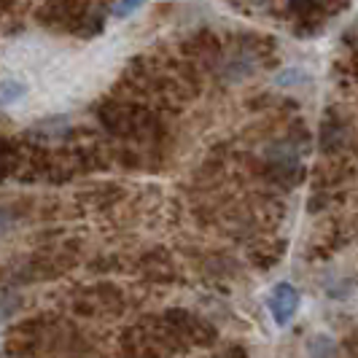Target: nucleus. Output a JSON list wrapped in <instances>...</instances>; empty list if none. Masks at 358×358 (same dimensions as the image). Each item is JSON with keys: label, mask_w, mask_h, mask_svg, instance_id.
Returning a JSON list of instances; mask_svg holds the SVG:
<instances>
[{"label": "nucleus", "mask_w": 358, "mask_h": 358, "mask_svg": "<svg viewBox=\"0 0 358 358\" xmlns=\"http://www.w3.org/2000/svg\"><path fill=\"white\" fill-rule=\"evenodd\" d=\"M299 305H302L299 288L291 286V283H278L267 296V307L278 326H288L294 321V315L299 313Z\"/></svg>", "instance_id": "1"}, {"label": "nucleus", "mask_w": 358, "mask_h": 358, "mask_svg": "<svg viewBox=\"0 0 358 358\" xmlns=\"http://www.w3.org/2000/svg\"><path fill=\"white\" fill-rule=\"evenodd\" d=\"M27 87L17 81V78H6L0 81V106H8V103H17L19 97H24Z\"/></svg>", "instance_id": "2"}, {"label": "nucleus", "mask_w": 358, "mask_h": 358, "mask_svg": "<svg viewBox=\"0 0 358 358\" xmlns=\"http://www.w3.org/2000/svg\"><path fill=\"white\" fill-rule=\"evenodd\" d=\"M143 3H145V0H116V6H113V17L127 19L129 14H135V11H138Z\"/></svg>", "instance_id": "3"}]
</instances>
